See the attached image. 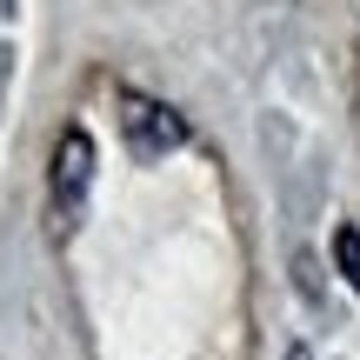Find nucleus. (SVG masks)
<instances>
[{"instance_id":"7ed1b4c3","label":"nucleus","mask_w":360,"mask_h":360,"mask_svg":"<svg viewBox=\"0 0 360 360\" xmlns=\"http://www.w3.org/2000/svg\"><path fill=\"white\" fill-rule=\"evenodd\" d=\"M334 260L347 274V287L360 294V227H334Z\"/></svg>"},{"instance_id":"f257e3e1","label":"nucleus","mask_w":360,"mask_h":360,"mask_svg":"<svg viewBox=\"0 0 360 360\" xmlns=\"http://www.w3.org/2000/svg\"><path fill=\"white\" fill-rule=\"evenodd\" d=\"M87 180H94V141H87V127H67L60 147H53V233L80 227Z\"/></svg>"},{"instance_id":"f03ea898","label":"nucleus","mask_w":360,"mask_h":360,"mask_svg":"<svg viewBox=\"0 0 360 360\" xmlns=\"http://www.w3.org/2000/svg\"><path fill=\"white\" fill-rule=\"evenodd\" d=\"M120 127H127V147L141 160H160V154H174V147L187 141V120H180L167 101H147V94H134V87H120Z\"/></svg>"},{"instance_id":"20e7f679","label":"nucleus","mask_w":360,"mask_h":360,"mask_svg":"<svg viewBox=\"0 0 360 360\" xmlns=\"http://www.w3.org/2000/svg\"><path fill=\"white\" fill-rule=\"evenodd\" d=\"M287 360H314V354H307V347H287Z\"/></svg>"}]
</instances>
